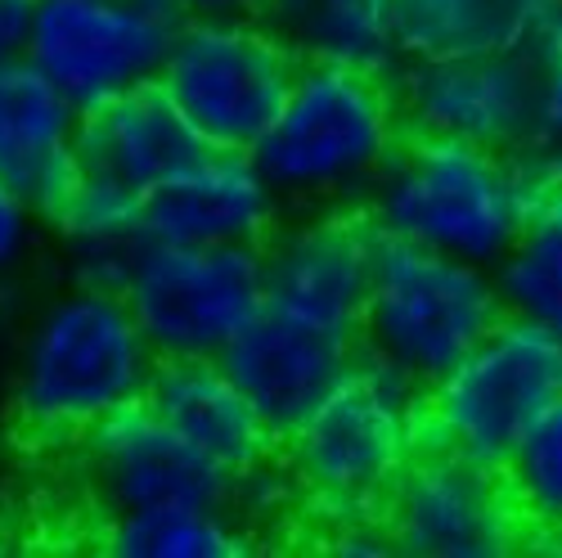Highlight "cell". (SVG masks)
<instances>
[{
	"label": "cell",
	"instance_id": "6da1fadb",
	"mask_svg": "<svg viewBox=\"0 0 562 558\" xmlns=\"http://www.w3.org/2000/svg\"><path fill=\"white\" fill-rule=\"evenodd\" d=\"M553 185H562V167L544 149L495 154L463 140L405 131L369 185L364 212L379 235L495 266Z\"/></svg>",
	"mask_w": 562,
	"mask_h": 558
},
{
	"label": "cell",
	"instance_id": "7a4b0ae2",
	"mask_svg": "<svg viewBox=\"0 0 562 558\" xmlns=\"http://www.w3.org/2000/svg\"><path fill=\"white\" fill-rule=\"evenodd\" d=\"M154 369L158 351L126 298L72 284L27 324L14 369V405L32 433L81 437L113 410L145 401Z\"/></svg>",
	"mask_w": 562,
	"mask_h": 558
},
{
	"label": "cell",
	"instance_id": "3957f363",
	"mask_svg": "<svg viewBox=\"0 0 562 558\" xmlns=\"http://www.w3.org/2000/svg\"><path fill=\"white\" fill-rule=\"evenodd\" d=\"M401 140L405 118L387 77L347 64H302L252 158L284 203L329 208L369 194Z\"/></svg>",
	"mask_w": 562,
	"mask_h": 558
},
{
	"label": "cell",
	"instance_id": "277c9868",
	"mask_svg": "<svg viewBox=\"0 0 562 558\" xmlns=\"http://www.w3.org/2000/svg\"><path fill=\"white\" fill-rule=\"evenodd\" d=\"M428 388L387 356L360 347L356 369L284 437L293 482L334 523L379 518L424 442Z\"/></svg>",
	"mask_w": 562,
	"mask_h": 558
},
{
	"label": "cell",
	"instance_id": "5b68a950",
	"mask_svg": "<svg viewBox=\"0 0 562 558\" xmlns=\"http://www.w3.org/2000/svg\"><path fill=\"white\" fill-rule=\"evenodd\" d=\"M504 320L491 266L379 235L360 343L424 388L446 379Z\"/></svg>",
	"mask_w": 562,
	"mask_h": 558
},
{
	"label": "cell",
	"instance_id": "8992f818",
	"mask_svg": "<svg viewBox=\"0 0 562 558\" xmlns=\"http://www.w3.org/2000/svg\"><path fill=\"white\" fill-rule=\"evenodd\" d=\"M562 397V338L504 315L446 379L428 388L424 442L499 469Z\"/></svg>",
	"mask_w": 562,
	"mask_h": 558
},
{
	"label": "cell",
	"instance_id": "52a82bcc",
	"mask_svg": "<svg viewBox=\"0 0 562 558\" xmlns=\"http://www.w3.org/2000/svg\"><path fill=\"white\" fill-rule=\"evenodd\" d=\"M549 59L540 41L468 45V51L409 55L392 86L405 131L446 135L495 154L540 149Z\"/></svg>",
	"mask_w": 562,
	"mask_h": 558
},
{
	"label": "cell",
	"instance_id": "ba28073f",
	"mask_svg": "<svg viewBox=\"0 0 562 558\" xmlns=\"http://www.w3.org/2000/svg\"><path fill=\"white\" fill-rule=\"evenodd\" d=\"M297 68L302 55L270 19H184L158 86L212 149L252 154Z\"/></svg>",
	"mask_w": 562,
	"mask_h": 558
},
{
	"label": "cell",
	"instance_id": "9c48e42d",
	"mask_svg": "<svg viewBox=\"0 0 562 558\" xmlns=\"http://www.w3.org/2000/svg\"><path fill=\"white\" fill-rule=\"evenodd\" d=\"M158 360H216L266 306V244H149L122 289Z\"/></svg>",
	"mask_w": 562,
	"mask_h": 558
},
{
	"label": "cell",
	"instance_id": "30bf717a",
	"mask_svg": "<svg viewBox=\"0 0 562 558\" xmlns=\"http://www.w3.org/2000/svg\"><path fill=\"white\" fill-rule=\"evenodd\" d=\"M180 23L176 0H36L23 59L90 113L158 81Z\"/></svg>",
	"mask_w": 562,
	"mask_h": 558
},
{
	"label": "cell",
	"instance_id": "8fae6325",
	"mask_svg": "<svg viewBox=\"0 0 562 558\" xmlns=\"http://www.w3.org/2000/svg\"><path fill=\"white\" fill-rule=\"evenodd\" d=\"M383 527L405 558H504L527 536L504 473L437 442H418L392 482Z\"/></svg>",
	"mask_w": 562,
	"mask_h": 558
},
{
	"label": "cell",
	"instance_id": "7c38bea8",
	"mask_svg": "<svg viewBox=\"0 0 562 558\" xmlns=\"http://www.w3.org/2000/svg\"><path fill=\"white\" fill-rule=\"evenodd\" d=\"M77 442L86 487L109 514L149 504H229L239 491V482L199 455L149 401L113 410Z\"/></svg>",
	"mask_w": 562,
	"mask_h": 558
},
{
	"label": "cell",
	"instance_id": "4fadbf2b",
	"mask_svg": "<svg viewBox=\"0 0 562 558\" xmlns=\"http://www.w3.org/2000/svg\"><path fill=\"white\" fill-rule=\"evenodd\" d=\"M379 225L369 212L324 208L266 239V302L360 338L373 289Z\"/></svg>",
	"mask_w": 562,
	"mask_h": 558
},
{
	"label": "cell",
	"instance_id": "5bb4252c",
	"mask_svg": "<svg viewBox=\"0 0 562 558\" xmlns=\"http://www.w3.org/2000/svg\"><path fill=\"white\" fill-rule=\"evenodd\" d=\"M360 347L364 343L351 334L324 330L315 320H302L284 306L266 302L216 360L257 405L266 428L284 442L351 375Z\"/></svg>",
	"mask_w": 562,
	"mask_h": 558
},
{
	"label": "cell",
	"instance_id": "9a60e30c",
	"mask_svg": "<svg viewBox=\"0 0 562 558\" xmlns=\"http://www.w3.org/2000/svg\"><path fill=\"white\" fill-rule=\"evenodd\" d=\"M0 180L50 221L81 180V109L32 59H0Z\"/></svg>",
	"mask_w": 562,
	"mask_h": 558
},
{
	"label": "cell",
	"instance_id": "2e32d148",
	"mask_svg": "<svg viewBox=\"0 0 562 558\" xmlns=\"http://www.w3.org/2000/svg\"><path fill=\"white\" fill-rule=\"evenodd\" d=\"M145 203L158 244H266L284 216V199L239 149H207Z\"/></svg>",
	"mask_w": 562,
	"mask_h": 558
},
{
	"label": "cell",
	"instance_id": "e0dca14e",
	"mask_svg": "<svg viewBox=\"0 0 562 558\" xmlns=\"http://www.w3.org/2000/svg\"><path fill=\"white\" fill-rule=\"evenodd\" d=\"M207 149L158 81L81 113V171L117 180L145 199Z\"/></svg>",
	"mask_w": 562,
	"mask_h": 558
},
{
	"label": "cell",
	"instance_id": "ac0fdd59",
	"mask_svg": "<svg viewBox=\"0 0 562 558\" xmlns=\"http://www.w3.org/2000/svg\"><path fill=\"white\" fill-rule=\"evenodd\" d=\"M145 401L234 482L257 478L279 442L221 360H158Z\"/></svg>",
	"mask_w": 562,
	"mask_h": 558
},
{
	"label": "cell",
	"instance_id": "d6986e66",
	"mask_svg": "<svg viewBox=\"0 0 562 558\" xmlns=\"http://www.w3.org/2000/svg\"><path fill=\"white\" fill-rule=\"evenodd\" d=\"M50 221L68 253L72 284H86V289L122 293L131 270L154 244L145 194L126 190L117 180L90 176V171H81L72 194L55 208Z\"/></svg>",
	"mask_w": 562,
	"mask_h": 558
},
{
	"label": "cell",
	"instance_id": "ffe728a7",
	"mask_svg": "<svg viewBox=\"0 0 562 558\" xmlns=\"http://www.w3.org/2000/svg\"><path fill=\"white\" fill-rule=\"evenodd\" d=\"M302 64H347L396 77L405 64L392 0H274L266 14Z\"/></svg>",
	"mask_w": 562,
	"mask_h": 558
},
{
	"label": "cell",
	"instance_id": "44dd1931",
	"mask_svg": "<svg viewBox=\"0 0 562 558\" xmlns=\"http://www.w3.org/2000/svg\"><path fill=\"white\" fill-rule=\"evenodd\" d=\"M553 0H392L401 51H468V45L531 41Z\"/></svg>",
	"mask_w": 562,
	"mask_h": 558
},
{
	"label": "cell",
	"instance_id": "7402d4cb",
	"mask_svg": "<svg viewBox=\"0 0 562 558\" xmlns=\"http://www.w3.org/2000/svg\"><path fill=\"white\" fill-rule=\"evenodd\" d=\"M104 549L113 558H239L248 536L229 504H149L109 514Z\"/></svg>",
	"mask_w": 562,
	"mask_h": 558
},
{
	"label": "cell",
	"instance_id": "603a6c76",
	"mask_svg": "<svg viewBox=\"0 0 562 558\" xmlns=\"http://www.w3.org/2000/svg\"><path fill=\"white\" fill-rule=\"evenodd\" d=\"M504 315L531 320L562 338V185L531 208L508 253L491 266Z\"/></svg>",
	"mask_w": 562,
	"mask_h": 558
},
{
	"label": "cell",
	"instance_id": "cb8c5ba5",
	"mask_svg": "<svg viewBox=\"0 0 562 558\" xmlns=\"http://www.w3.org/2000/svg\"><path fill=\"white\" fill-rule=\"evenodd\" d=\"M504 482L527 532L562 545V397L536 418V428L522 437L504 464Z\"/></svg>",
	"mask_w": 562,
	"mask_h": 558
},
{
	"label": "cell",
	"instance_id": "d4e9b609",
	"mask_svg": "<svg viewBox=\"0 0 562 558\" xmlns=\"http://www.w3.org/2000/svg\"><path fill=\"white\" fill-rule=\"evenodd\" d=\"M45 216L14 190V185L0 180V279L14 275L27 257H32V244H36V225Z\"/></svg>",
	"mask_w": 562,
	"mask_h": 558
},
{
	"label": "cell",
	"instance_id": "484cf974",
	"mask_svg": "<svg viewBox=\"0 0 562 558\" xmlns=\"http://www.w3.org/2000/svg\"><path fill=\"white\" fill-rule=\"evenodd\" d=\"M540 149L562 167V59H549L544 109H540Z\"/></svg>",
	"mask_w": 562,
	"mask_h": 558
},
{
	"label": "cell",
	"instance_id": "4316f807",
	"mask_svg": "<svg viewBox=\"0 0 562 558\" xmlns=\"http://www.w3.org/2000/svg\"><path fill=\"white\" fill-rule=\"evenodd\" d=\"M36 0H0V59H19L32 32Z\"/></svg>",
	"mask_w": 562,
	"mask_h": 558
},
{
	"label": "cell",
	"instance_id": "83f0119b",
	"mask_svg": "<svg viewBox=\"0 0 562 558\" xmlns=\"http://www.w3.org/2000/svg\"><path fill=\"white\" fill-rule=\"evenodd\" d=\"M184 19H266L274 0H176Z\"/></svg>",
	"mask_w": 562,
	"mask_h": 558
},
{
	"label": "cell",
	"instance_id": "f1b7e54d",
	"mask_svg": "<svg viewBox=\"0 0 562 558\" xmlns=\"http://www.w3.org/2000/svg\"><path fill=\"white\" fill-rule=\"evenodd\" d=\"M536 41H540L544 59H562V0H553V5L544 10L540 27H536Z\"/></svg>",
	"mask_w": 562,
	"mask_h": 558
}]
</instances>
